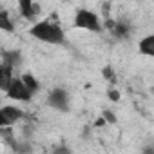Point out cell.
<instances>
[{"label": "cell", "instance_id": "cell-14", "mask_svg": "<svg viewBox=\"0 0 154 154\" xmlns=\"http://www.w3.org/2000/svg\"><path fill=\"white\" fill-rule=\"evenodd\" d=\"M102 116H103L105 123H109V125H114V123H118V118H116V114H114L112 111H109V109H103V111H102Z\"/></svg>", "mask_w": 154, "mask_h": 154}, {"label": "cell", "instance_id": "cell-12", "mask_svg": "<svg viewBox=\"0 0 154 154\" xmlns=\"http://www.w3.org/2000/svg\"><path fill=\"white\" fill-rule=\"evenodd\" d=\"M20 80L24 82V85H26V87H27V89H29L33 94H35V93L40 89V84H38V80L35 78V76H33L31 72H26V74H22V76H20Z\"/></svg>", "mask_w": 154, "mask_h": 154}, {"label": "cell", "instance_id": "cell-17", "mask_svg": "<svg viewBox=\"0 0 154 154\" xmlns=\"http://www.w3.org/2000/svg\"><path fill=\"white\" fill-rule=\"evenodd\" d=\"M6 127H9V125L6 123V120H4V116H2V112H0V131L6 129Z\"/></svg>", "mask_w": 154, "mask_h": 154}, {"label": "cell", "instance_id": "cell-3", "mask_svg": "<svg viewBox=\"0 0 154 154\" xmlns=\"http://www.w3.org/2000/svg\"><path fill=\"white\" fill-rule=\"evenodd\" d=\"M47 105L60 111V112H67L71 109V103H69V93L62 87H54L53 91H49L47 94Z\"/></svg>", "mask_w": 154, "mask_h": 154}, {"label": "cell", "instance_id": "cell-9", "mask_svg": "<svg viewBox=\"0 0 154 154\" xmlns=\"http://www.w3.org/2000/svg\"><path fill=\"white\" fill-rule=\"evenodd\" d=\"M13 80V67H9L8 63H0V91H6L9 87Z\"/></svg>", "mask_w": 154, "mask_h": 154}, {"label": "cell", "instance_id": "cell-5", "mask_svg": "<svg viewBox=\"0 0 154 154\" xmlns=\"http://www.w3.org/2000/svg\"><path fill=\"white\" fill-rule=\"evenodd\" d=\"M102 24H103V27H105V29H109V31H111L118 40H125V38H129V36H131L132 27H131V24H129V22H123V20L116 22V20H112V18L109 17V18H105Z\"/></svg>", "mask_w": 154, "mask_h": 154}, {"label": "cell", "instance_id": "cell-19", "mask_svg": "<svg viewBox=\"0 0 154 154\" xmlns=\"http://www.w3.org/2000/svg\"><path fill=\"white\" fill-rule=\"evenodd\" d=\"M71 149L69 147H58V149H54V152H69Z\"/></svg>", "mask_w": 154, "mask_h": 154}, {"label": "cell", "instance_id": "cell-10", "mask_svg": "<svg viewBox=\"0 0 154 154\" xmlns=\"http://www.w3.org/2000/svg\"><path fill=\"white\" fill-rule=\"evenodd\" d=\"M0 31L15 33V24L11 20V15L8 9H0Z\"/></svg>", "mask_w": 154, "mask_h": 154}, {"label": "cell", "instance_id": "cell-1", "mask_svg": "<svg viewBox=\"0 0 154 154\" xmlns=\"http://www.w3.org/2000/svg\"><path fill=\"white\" fill-rule=\"evenodd\" d=\"M29 35L40 42H45V44H51V45H62L65 44V35H63V29L60 27L58 22H53V20H36L33 22L31 29H29Z\"/></svg>", "mask_w": 154, "mask_h": 154}, {"label": "cell", "instance_id": "cell-13", "mask_svg": "<svg viewBox=\"0 0 154 154\" xmlns=\"http://www.w3.org/2000/svg\"><path fill=\"white\" fill-rule=\"evenodd\" d=\"M102 76L107 82H116V72H114V67H111V65L102 67Z\"/></svg>", "mask_w": 154, "mask_h": 154}, {"label": "cell", "instance_id": "cell-4", "mask_svg": "<svg viewBox=\"0 0 154 154\" xmlns=\"http://www.w3.org/2000/svg\"><path fill=\"white\" fill-rule=\"evenodd\" d=\"M4 93H6L11 100H17V102H31V98H33V93L24 85V82H22L20 78H15V76H13L9 87H8Z\"/></svg>", "mask_w": 154, "mask_h": 154}, {"label": "cell", "instance_id": "cell-16", "mask_svg": "<svg viewBox=\"0 0 154 154\" xmlns=\"http://www.w3.org/2000/svg\"><path fill=\"white\" fill-rule=\"evenodd\" d=\"M107 96H109V100H111V102H118V100H120V93H118V91H114V89H112V91L109 89Z\"/></svg>", "mask_w": 154, "mask_h": 154}, {"label": "cell", "instance_id": "cell-18", "mask_svg": "<svg viewBox=\"0 0 154 154\" xmlns=\"http://www.w3.org/2000/svg\"><path fill=\"white\" fill-rule=\"evenodd\" d=\"M94 125H96V127H103V125H105V120H103V116H102V118H98V120L94 122Z\"/></svg>", "mask_w": 154, "mask_h": 154}, {"label": "cell", "instance_id": "cell-15", "mask_svg": "<svg viewBox=\"0 0 154 154\" xmlns=\"http://www.w3.org/2000/svg\"><path fill=\"white\" fill-rule=\"evenodd\" d=\"M13 149H15V150H18V152H29V150H31V145L27 143V140H22L20 143H15V145H13Z\"/></svg>", "mask_w": 154, "mask_h": 154}, {"label": "cell", "instance_id": "cell-11", "mask_svg": "<svg viewBox=\"0 0 154 154\" xmlns=\"http://www.w3.org/2000/svg\"><path fill=\"white\" fill-rule=\"evenodd\" d=\"M140 53L145 56H154V36L147 35L145 38L140 40Z\"/></svg>", "mask_w": 154, "mask_h": 154}, {"label": "cell", "instance_id": "cell-6", "mask_svg": "<svg viewBox=\"0 0 154 154\" xmlns=\"http://www.w3.org/2000/svg\"><path fill=\"white\" fill-rule=\"evenodd\" d=\"M18 11L26 20L36 22V15L42 11V8H40V4L35 2V0H18Z\"/></svg>", "mask_w": 154, "mask_h": 154}, {"label": "cell", "instance_id": "cell-7", "mask_svg": "<svg viewBox=\"0 0 154 154\" xmlns=\"http://www.w3.org/2000/svg\"><path fill=\"white\" fill-rule=\"evenodd\" d=\"M0 112H2V116H4V120H6L8 125H13V123L20 122L24 118V111H20L15 105H4V107H0Z\"/></svg>", "mask_w": 154, "mask_h": 154}, {"label": "cell", "instance_id": "cell-2", "mask_svg": "<svg viewBox=\"0 0 154 154\" xmlns=\"http://www.w3.org/2000/svg\"><path fill=\"white\" fill-rule=\"evenodd\" d=\"M74 27L78 29H85V31H91V33H102L103 31V24L100 20V17L85 8L82 9H76L74 13Z\"/></svg>", "mask_w": 154, "mask_h": 154}, {"label": "cell", "instance_id": "cell-8", "mask_svg": "<svg viewBox=\"0 0 154 154\" xmlns=\"http://www.w3.org/2000/svg\"><path fill=\"white\" fill-rule=\"evenodd\" d=\"M0 56H2V62L8 63L9 67H18L22 63V51L18 49H2Z\"/></svg>", "mask_w": 154, "mask_h": 154}]
</instances>
